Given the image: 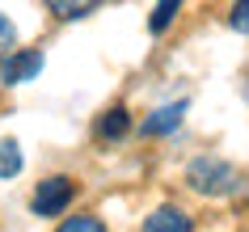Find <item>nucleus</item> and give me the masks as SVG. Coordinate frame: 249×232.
Listing matches in <instances>:
<instances>
[{
  "label": "nucleus",
  "instance_id": "nucleus-11",
  "mask_svg": "<svg viewBox=\"0 0 249 232\" xmlns=\"http://www.w3.org/2000/svg\"><path fill=\"white\" fill-rule=\"evenodd\" d=\"M13 51H17V30H13L9 17L0 13V59H4V55H13Z\"/></svg>",
  "mask_w": 249,
  "mask_h": 232
},
{
  "label": "nucleus",
  "instance_id": "nucleus-4",
  "mask_svg": "<svg viewBox=\"0 0 249 232\" xmlns=\"http://www.w3.org/2000/svg\"><path fill=\"white\" fill-rule=\"evenodd\" d=\"M140 232H195V224H190V215H186L182 207H157L144 219Z\"/></svg>",
  "mask_w": 249,
  "mask_h": 232
},
{
  "label": "nucleus",
  "instance_id": "nucleus-9",
  "mask_svg": "<svg viewBox=\"0 0 249 232\" xmlns=\"http://www.w3.org/2000/svg\"><path fill=\"white\" fill-rule=\"evenodd\" d=\"M21 173V148L17 140H4L0 143V178H17Z\"/></svg>",
  "mask_w": 249,
  "mask_h": 232
},
{
  "label": "nucleus",
  "instance_id": "nucleus-8",
  "mask_svg": "<svg viewBox=\"0 0 249 232\" xmlns=\"http://www.w3.org/2000/svg\"><path fill=\"white\" fill-rule=\"evenodd\" d=\"M178 9H182V0H157V9L148 17V30H152V34H165V30L173 26V17H178Z\"/></svg>",
  "mask_w": 249,
  "mask_h": 232
},
{
  "label": "nucleus",
  "instance_id": "nucleus-1",
  "mask_svg": "<svg viewBox=\"0 0 249 232\" xmlns=\"http://www.w3.org/2000/svg\"><path fill=\"white\" fill-rule=\"evenodd\" d=\"M186 181H190V190L207 194V198H224V194L241 190V173H236L228 161H215V156H198V161H190Z\"/></svg>",
  "mask_w": 249,
  "mask_h": 232
},
{
  "label": "nucleus",
  "instance_id": "nucleus-5",
  "mask_svg": "<svg viewBox=\"0 0 249 232\" xmlns=\"http://www.w3.org/2000/svg\"><path fill=\"white\" fill-rule=\"evenodd\" d=\"M182 118H186V102H169V106H160L157 114H148L144 118V135H169V131L182 127Z\"/></svg>",
  "mask_w": 249,
  "mask_h": 232
},
{
  "label": "nucleus",
  "instance_id": "nucleus-3",
  "mask_svg": "<svg viewBox=\"0 0 249 232\" xmlns=\"http://www.w3.org/2000/svg\"><path fill=\"white\" fill-rule=\"evenodd\" d=\"M42 72V51H13L0 59V80L4 85H26Z\"/></svg>",
  "mask_w": 249,
  "mask_h": 232
},
{
  "label": "nucleus",
  "instance_id": "nucleus-7",
  "mask_svg": "<svg viewBox=\"0 0 249 232\" xmlns=\"http://www.w3.org/2000/svg\"><path fill=\"white\" fill-rule=\"evenodd\" d=\"M47 4V13L59 17V21H76V17H85L89 9H97L102 0H42Z\"/></svg>",
  "mask_w": 249,
  "mask_h": 232
},
{
  "label": "nucleus",
  "instance_id": "nucleus-10",
  "mask_svg": "<svg viewBox=\"0 0 249 232\" xmlns=\"http://www.w3.org/2000/svg\"><path fill=\"white\" fill-rule=\"evenodd\" d=\"M55 232H106V224L97 215H68Z\"/></svg>",
  "mask_w": 249,
  "mask_h": 232
},
{
  "label": "nucleus",
  "instance_id": "nucleus-12",
  "mask_svg": "<svg viewBox=\"0 0 249 232\" xmlns=\"http://www.w3.org/2000/svg\"><path fill=\"white\" fill-rule=\"evenodd\" d=\"M228 26L241 30V34H249V0H236L232 13H228Z\"/></svg>",
  "mask_w": 249,
  "mask_h": 232
},
{
  "label": "nucleus",
  "instance_id": "nucleus-2",
  "mask_svg": "<svg viewBox=\"0 0 249 232\" xmlns=\"http://www.w3.org/2000/svg\"><path fill=\"white\" fill-rule=\"evenodd\" d=\"M72 198H76V181L64 178V173H55V178L38 181V190H34V198H30V211L47 219V215L68 211V207H72Z\"/></svg>",
  "mask_w": 249,
  "mask_h": 232
},
{
  "label": "nucleus",
  "instance_id": "nucleus-6",
  "mask_svg": "<svg viewBox=\"0 0 249 232\" xmlns=\"http://www.w3.org/2000/svg\"><path fill=\"white\" fill-rule=\"evenodd\" d=\"M131 131V114H127V106H114V110H106L102 118H97V140H123Z\"/></svg>",
  "mask_w": 249,
  "mask_h": 232
}]
</instances>
